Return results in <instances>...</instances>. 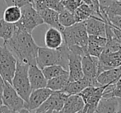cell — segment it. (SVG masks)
Returning <instances> with one entry per match:
<instances>
[{
    "label": "cell",
    "mask_w": 121,
    "mask_h": 113,
    "mask_svg": "<svg viewBox=\"0 0 121 113\" xmlns=\"http://www.w3.org/2000/svg\"><path fill=\"white\" fill-rule=\"evenodd\" d=\"M28 64L17 60L16 70L11 83L16 92L26 102L32 91L28 78Z\"/></svg>",
    "instance_id": "277c9868"
},
{
    "label": "cell",
    "mask_w": 121,
    "mask_h": 113,
    "mask_svg": "<svg viewBox=\"0 0 121 113\" xmlns=\"http://www.w3.org/2000/svg\"><path fill=\"white\" fill-rule=\"evenodd\" d=\"M107 85H100V86H88L85 88L79 93L83 99L85 106L82 112L85 113L96 112V107L103 95V92Z\"/></svg>",
    "instance_id": "52a82bcc"
},
{
    "label": "cell",
    "mask_w": 121,
    "mask_h": 113,
    "mask_svg": "<svg viewBox=\"0 0 121 113\" xmlns=\"http://www.w3.org/2000/svg\"><path fill=\"white\" fill-rule=\"evenodd\" d=\"M45 46L50 49L59 48L64 44V37L62 32L54 27H49L45 35Z\"/></svg>",
    "instance_id": "44dd1931"
},
{
    "label": "cell",
    "mask_w": 121,
    "mask_h": 113,
    "mask_svg": "<svg viewBox=\"0 0 121 113\" xmlns=\"http://www.w3.org/2000/svg\"><path fill=\"white\" fill-rule=\"evenodd\" d=\"M64 42L72 52L83 56L87 54L88 34L84 22L76 23L62 31Z\"/></svg>",
    "instance_id": "7a4b0ae2"
},
{
    "label": "cell",
    "mask_w": 121,
    "mask_h": 113,
    "mask_svg": "<svg viewBox=\"0 0 121 113\" xmlns=\"http://www.w3.org/2000/svg\"><path fill=\"white\" fill-rule=\"evenodd\" d=\"M68 96L63 91H53L48 98L34 112H60Z\"/></svg>",
    "instance_id": "9c48e42d"
},
{
    "label": "cell",
    "mask_w": 121,
    "mask_h": 113,
    "mask_svg": "<svg viewBox=\"0 0 121 113\" xmlns=\"http://www.w3.org/2000/svg\"><path fill=\"white\" fill-rule=\"evenodd\" d=\"M1 96L3 103L8 106L13 112H20L22 109L26 107V102L8 82L4 81V86Z\"/></svg>",
    "instance_id": "ba28073f"
},
{
    "label": "cell",
    "mask_w": 121,
    "mask_h": 113,
    "mask_svg": "<svg viewBox=\"0 0 121 113\" xmlns=\"http://www.w3.org/2000/svg\"><path fill=\"white\" fill-rule=\"evenodd\" d=\"M111 96L112 97H121V77L114 84H111Z\"/></svg>",
    "instance_id": "d6a6232c"
},
{
    "label": "cell",
    "mask_w": 121,
    "mask_h": 113,
    "mask_svg": "<svg viewBox=\"0 0 121 113\" xmlns=\"http://www.w3.org/2000/svg\"><path fill=\"white\" fill-rule=\"evenodd\" d=\"M61 1H62L64 8L72 12V13H73L77 9V8L81 3H82L81 0H61Z\"/></svg>",
    "instance_id": "4dcf8cb0"
},
{
    "label": "cell",
    "mask_w": 121,
    "mask_h": 113,
    "mask_svg": "<svg viewBox=\"0 0 121 113\" xmlns=\"http://www.w3.org/2000/svg\"><path fill=\"white\" fill-rule=\"evenodd\" d=\"M120 97H102L96 107V112H119Z\"/></svg>",
    "instance_id": "d6986e66"
},
{
    "label": "cell",
    "mask_w": 121,
    "mask_h": 113,
    "mask_svg": "<svg viewBox=\"0 0 121 113\" xmlns=\"http://www.w3.org/2000/svg\"><path fill=\"white\" fill-rule=\"evenodd\" d=\"M73 13H74L77 23L84 22V21H86L87 18H91V17H94V16L99 17V15L97 14L91 7L83 3H81V4L77 8V9L73 12ZM99 18H100V17H99Z\"/></svg>",
    "instance_id": "603a6c76"
},
{
    "label": "cell",
    "mask_w": 121,
    "mask_h": 113,
    "mask_svg": "<svg viewBox=\"0 0 121 113\" xmlns=\"http://www.w3.org/2000/svg\"><path fill=\"white\" fill-rule=\"evenodd\" d=\"M52 92L53 91L47 87L32 90L28 97V100L26 102V108L30 112H34L35 109L38 108L48 98Z\"/></svg>",
    "instance_id": "30bf717a"
},
{
    "label": "cell",
    "mask_w": 121,
    "mask_h": 113,
    "mask_svg": "<svg viewBox=\"0 0 121 113\" xmlns=\"http://www.w3.org/2000/svg\"><path fill=\"white\" fill-rule=\"evenodd\" d=\"M6 4L8 6H11V5H16L20 8H22V6L29 3H32L33 4V0H4Z\"/></svg>",
    "instance_id": "836d02e7"
},
{
    "label": "cell",
    "mask_w": 121,
    "mask_h": 113,
    "mask_svg": "<svg viewBox=\"0 0 121 113\" xmlns=\"http://www.w3.org/2000/svg\"><path fill=\"white\" fill-rule=\"evenodd\" d=\"M28 78L32 90L46 87L47 79L45 78L41 68L36 64H30L28 67Z\"/></svg>",
    "instance_id": "5bb4252c"
},
{
    "label": "cell",
    "mask_w": 121,
    "mask_h": 113,
    "mask_svg": "<svg viewBox=\"0 0 121 113\" xmlns=\"http://www.w3.org/2000/svg\"><path fill=\"white\" fill-rule=\"evenodd\" d=\"M69 50L64 42L61 46L56 49L48 47H39L36 55V64L40 68L46 66L59 64L68 70Z\"/></svg>",
    "instance_id": "3957f363"
},
{
    "label": "cell",
    "mask_w": 121,
    "mask_h": 113,
    "mask_svg": "<svg viewBox=\"0 0 121 113\" xmlns=\"http://www.w3.org/2000/svg\"><path fill=\"white\" fill-rule=\"evenodd\" d=\"M88 86H100L96 78H89L83 76L82 78L75 81H69L62 91L68 95L79 94L85 88Z\"/></svg>",
    "instance_id": "7c38bea8"
},
{
    "label": "cell",
    "mask_w": 121,
    "mask_h": 113,
    "mask_svg": "<svg viewBox=\"0 0 121 113\" xmlns=\"http://www.w3.org/2000/svg\"><path fill=\"white\" fill-rule=\"evenodd\" d=\"M106 22L110 23L111 26L121 29V16L119 15H113V16H109L106 18Z\"/></svg>",
    "instance_id": "1f68e13d"
},
{
    "label": "cell",
    "mask_w": 121,
    "mask_h": 113,
    "mask_svg": "<svg viewBox=\"0 0 121 113\" xmlns=\"http://www.w3.org/2000/svg\"><path fill=\"white\" fill-rule=\"evenodd\" d=\"M0 112H13L8 107V106L4 105V104L3 103L0 106Z\"/></svg>",
    "instance_id": "8d00e7d4"
},
{
    "label": "cell",
    "mask_w": 121,
    "mask_h": 113,
    "mask_svg": "<svg viewBox=\"0 0 121 113\" xmlns=\"http://www.w3.org/2000/svg\"><path fill=\"white\" fill-rule=\"evenodd\" d=\"M12 51L17 60L26 64H36V55L39 46L34 41L32 34L16 28L13 36L7 41H3Z\"/></svg>",
    "instance_id": "6da1fadb"
},
{
    "label": "cell",
    "mask_w": 121,
    "mask_h": 113,
    "mask_svg": "<svg viewBox=\"0 0 121 113\" xmlns=\"http://www.w3.org/2000/svg\"><path fill=\"white\" fill-rule=\"evenodd\" d=\"M59 21L61 26L64 27H70L77 23L74 13L65 8L59 13Z\"/></svg>",
    "instance_id": "f1b7e54d"
},
{
    "label": "cell",
    "mask_w": 121,
    "mask_h": 113,
    "mask_svg": "<svg viewBox=\"0 0 121 113\" xmlns=\"http://www.w3.org/2000/svg\"><path fill=\"white\" fill-rule=\"evenodd\" d=\"M22 16L17 23H14L16 28L25 31L28 33L32 34L35 27L44 24L43 19L40 17L32 3L24 5L21 8Z\"/></svg>",
    "instance_id": "5b68a950"
},
{
    "label": "cell",
    "mask_w": 121,
    "mask_h": 113,
    "mask_svg": "<svg viewBox=\"0 0 121 113\" xmlns=\"http://www.w3.org/2000/svg\"><path fill=\"white\" fill-rule=\"evenodd\" d=\"M3 86H4V80H3V77L1 76V74H0V95H2Z\"/></svg>",
    "instance_id": "74e56055"
},
{
    "label": "cell",
    "mask_w": 121,
    "mask_h": 113,
    "mask_svg": "<svg viewBox=\"0 0 121 113\" xmlns=\"http://www.w3.org/2000/svg\"><path fill=\"white\" fill-rule=\"evenodd\" d=\"M88 35L105 36V22L99 17L94 16L84 21Z\"/></svg>",
    "instance_id": "2e32d148"
},
{
    "label": "cell",
    "mask_w": 121,
    "mask_h": 113,
    "mask_svg": "<svg viewBox=\"0 0 121 113\" xmlns=\"http://www.w3.org/2000/svg\"><path fill=\"white\" fill-rule=\"evenodd\" d=\"M3 104V99H2V96L0 95V106Z\"/></svg>",
    "instance_id": "f35d334b"
},
{
    "label": "cell",
    "mask_w": 121,
    "mask_h": 113,
    "mask_svg": "<svg viewBox=\"0 0 121 113\" xmlns=\"http://www.w3.org/2000/svg\"><path fill=\"white\" fill-rule=\"evenodd\" d=\"M91 2H92V3H93V6H94L95 11L97 13V14L99 15V17H100V18H102V16H101V14H100V5H99L98 0H91ZM102 19H103V18H102Z\"/></svg>",
    "instance_id": "d590c367"
},
{
    "label": "cell",
    "mask_w": 121,
    "mask_h": 113,
    "mask_svg": "<svg viewBox=\"0 0 121 113\" xmlns=\"http://www.w3.org/2000/svg\"><path fill=\"white\" fill-rule=\"evenodd\" d=\"M98 57L91 56L88 54L82 56V68L85 77L91 79L96 78L98 75Z\"/></svg>",
    "instance_id": "9a60e30c"
},
{
    "label": "cell",
    "mask_w": 121,
    "mask_h": 113,
    "mask_svg": "<svg viewBox=\"0 0 121 113\" xmlns=\"http://www.w3.org/2000/svg\"><path fill=\"white\" fill-rule=\"evenodd\" d=\"M33 6L38 11L42 8H51L58 13L64 9L61 0H33Z\"/></svg>",
    "instance_id": "cb8c5ba5"
},
{
    "label": "cell",
    "mask_w": 121,
    "mask_h": 113,
    "mask_svg": "<svg viewBox=\"0 0 121 113\" xmlns=\"http://www.w3.org/2000/svg\"><path fill=\"white\" fill-rule=\"evenodd\" d=\"M68 71L69 81H75L84 76L82 68V56L70 50L69 53Z\"/></svg>",
    "instance_id": "4fadbf2b"
},
{
    "label": "cell",
    "mask_w": 121,
    "mask_h": 113,
    "mask_svg": "<svg viewBox=\"0 0 121 113\" xmlns=\"http://www.w3.org/2000/svg\"><path fill=\"white\" fill-rule=\"evenodd\" d=\"M69 82V73H67L48 79L46 87L52 91H62Z\"/></svg>",
    "instance_id": "d4e9b609"
},
{
    "label": "cell",
    "mask_w": 121,
    "mask_h": 113,
    "mask_svg": "<svg viewBox=\"0 0 121 113\" xmlns=\"http://www.w3.org/2000/svg\"><path fill=\"white\" fill-rule=\"evenodd\" d=\"M15 32V24L7 23L4 19H0V38L3 41H8Z\"/></svg>",
    "instance_id": "83f0119b"
},
{
    "label": "cell",
    "mask_w": 121,
    "mask_h": 113,
    "mask_svg": "<svg viewBox=\"0 0 121 113\" xmlns=\"http://www.w3.org/2000/svg\"><path fill=\"white\" fill-rule=\"evenodd\" d=\"M117 1H121V0H117Z\"/></svg>",
    "instance_id": "ab89813d"
},
{
    "label": "cell",
    "mask_w": 121,
    "mask_h": 113,
    "mask_svg": "<svg viewBox=\"0 0 121 113\" xmlns=\"http://www.w3.org/2000/svg\"><path fill=\"white\" fill-rule=\"evenodd\" d=\"M17 66V59L8 46L0 45V74L4 81L12 83Z\"/></svg>",
    "instance_id": "8992f818"
},
{
    "label": "cell",
    "mask_w": 121,
    "mask_h": 113,
    "mask_svg": "<svg viewBox=\"0 0 121 113\" xmlns=\"http://www.w3.org/2000/svg\"><path fill=\"white\" fill-rule=\"evenodd\" d=\"M121 49V44L115 36L108 37L106 38V44L104 48L103 52L106 53H112L118 51Z\"/></svg>",
    "instance_id": "f546056e"
},
{
    "label": "cell",
    "mask_w": 121,
    "mask_h": 113,
    "mask_svg": "<svg viewBox=\"0 0 121 113\" xmlns=\"http://www.w3.org/2000/svg\"><path fill=\"white\" fill-rule=\"evenodd\" d=\"M22 16V9L16 5L8 6L3 13V19L9 23H16L19 21Z\"/></svg>",
    "instance_id": "484cf974"
},
{
    "label": "cell",
    "mask_w": 121,
    "mask_h": 113,
    "mask_svg": "<svg viewBox=\"0 0 121 113\" xmlns=\"http://www.w3.org/2000/svg\"><path fill=\"white\" fill-rule=\"evenodd\" d=\"M114 0H98L99 5H100V12H105L110 5L113 3Z\"/></svg>",
    "instance_id": "e575fe53"
},
{
    "label": "cell",
    "mask_w": 121,
    "mask_h": 113,
    "mask_svg": "<svg viewBox=\"0 0 121 113\" xmlns=\"http://www.w3.org/2000/svg\"><path fill=\"white\" fill-rule=\"evenodd\" d=\"M121 77V66L112 68L100 73L96 76V81L100 85L114 84Z\"/></svg>",
    "instance_id": "ffe728a7"
},
{
    "label": "cell",
    "mask_w": 121,
    "mask_h": 113,
    "mask_svg": "<svg viewBox=\"0 0 121 113\" xmlns=\"http://www.w3.org/2000/svg\"><path fill=\"white\" fill-rule=\"evenodd\" d=\"M106 44L105 36L96 35H88L87 41V54L91 56L98 57L104 50Z\"/></svg>",
    "instance_id": "e0dca14e"
},
{
    "label": "cell",
    "mask_w": 121,
    "mask_h": 113,
    "mask_svg": "<svg viewBox=\"0 0 121 113\" xmlns=\"http://www.w3.org/2000/svg\"><path fill=\"white\" fill-rule=\"evenodd\" d=\"M98 59V74L105 70L121 66V49L112 53L102 52Z\"/></svg>",
    "instance_id": "8fae6325"
},
{
    "label": "cell",
    "mask_w": 121,
    "mask_h": 113,
    "mask_svg": "<svg viewBox=\"0 0 121 113\" xmlns=\"http://www.w3.org/2000/svg\"><path fill=\"white\" fill-rule=\"evenodd\" d=\"M38 13H40V17L43 19L44 23L48 24L51 27L57 28L58 30L62 32L64 27L61 26L59 21V13L55 10H53L51 8H42L38 10Z\"/></svg>",
    "instance_id": "7402d4cb"
},
{
    "label": "cell",
    "mask_w": 121,
    "mask_h": 113,
    "mask_svg": "<svg viewBox=\"0 0 121 113\" xmlns=\"http://www.w3.org/2000/svg\"><path fill=\"white\" fill-rule=\"evenodd\" d=\"M85 106L83 99L79 94L69 95L64 102V107L60 112L64 113H77L82 112Z\"/></svg>",
    "instance_id": "ac0fdd59"
},
{
    "label": "cell",
    "mask_w": 121,
    "mask_h": 113,
    "mask_svg": "<svg viewBox=\"0 0 121 113\" xmlns=\"http://www.w3.org/2000/svg\"><path fill=\"white\" fill-rule=\"evenodd\" d=\"M41 70L47 80L69 73V71L67 69H65V68H63L61 65H59V64H53V65L46 66V67L42 68Z\"/></svg>",
    "instance_id": "4316f807"
}]
</instances>
